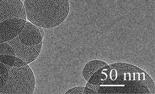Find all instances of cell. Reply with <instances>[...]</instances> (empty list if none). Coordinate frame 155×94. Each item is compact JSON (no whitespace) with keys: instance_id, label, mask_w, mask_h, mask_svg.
<instances>
[{"instance_id":"obj_5","label":"cell","mask_w":155,"mask_h":94,"mask_svg":"<svg viewBox=\"0 0 155 94\" xmlns=\"http://www.w3.org/2000/svg\"><path fill=\"white\" fill-rule=\"evenodd\" d=\"M44 35L42 28L26 21L23 30L17 37L22 44L32 46L42 41Z\"/></svg>"},{"instance_id":"obj_1","label":"cell","mask_w":155,"mask_h":94,"mask_svg":"<svg viewBox=\"0 0 155 94\" xmlns=\"http://www.w3.org/2000/svg\"><path fill=\"white\" fill-rule=\"evenodd\" d=\"M26 18L42 28H54L67 18L69 0H25Z\"/></svg>"},{"instance_id":"obj_9","label":"cell","mask_w":155,"mask_h":94,"mask_svg":"<svg viewBox=\"0 0 155 94\" xmlns=\"http://www.w3.org/2000/svg\"><path fill=\"white\" fill-rule=\"evenodd\" d=\"M3 55L15 57V53L14 50L7 42L0 43V56Z\"/></svg>"},{"instance_id":"obj_10","label":"cell","mask_w":155,"mask_h":94,"mask_svg":"<svg viewBox=\"0 0 155 94\" xmlns=\"http://www.w3.org/2000/svg\"><path fill=\"white\" fill-rule=\"evenodd\" d=\"M96 93L95 91L88 88L83 87H76L71 89L65 94H95Z\"/></svg>"},{"instance_id":"obj_2","label":"cell","mask_w":155,"mask_h":94,"mask_svg":"<svg viewBox=\"0 0 155 94\" xmlns=\"http://www.w3.org/2000/svg\"><path fill=\"white\" fill-rule=\"evenodd\" d=\"M10 66L9 76L4 94H32L34 91V74L25 63Z\"/></svg>"},{"instance_id":"obj_4","label":"cell","mask_w":155,"mask_h":94,"mask_svg":"<svg viewBox=\"0 0 155 94\" xmlns=\"http://www.w3.org/2000/svg\"><path fill=\"white\" fill-rule=\"evenodd\" d=\"M16 18L26 20L24 5L21 0H0V23Z\"/></svg>"},{"instance_id":"obj_7","label":"cell","mask_w":155,"mask_h":94,"mask_svg":"<svg viewBox=\"0 0 155 94\" xmlns=\"http://www.w3.org/2000/svg\"><path fill=\"white\" fill-rule=\"evenodd\" d=\"M107 66L104 61L94 60L91 61L86 65L83 71V75L86 80L88 81L95 73Z\"/></svg>"},{"instance_id":"obj_6","label":"cell","mask_w":155,"mask_h":94,"mask_svg":"<svg viewBox=\"0 0 155 94\" xmlns=\"http://www.w3.org/2000/svg\"><path fill=\"white\" fill-rule=\"evenodd\" d=\"M26 21L20 19H9L0 23V43L13 40L23 30Z\"/></svg>"},{"instance_id":"obj_8","label":"cell","mask_w":155,"mask_h":94,"mask_svg":"<svg viewBox=\"0 0 155 94\" xmlns=\"http://www.w3.org/2000/svg\"><path fill=\"white\" fill-rule=\"evenodd\" d=\"M10 66L0 61V94H4L5 86L9 76Z\"/></svg>"},{"instance_id":"obj_3","label":"cell","mask_w":155,"mask_h":94,"mask_svg":"<svg viewBox=\"0 0 155 94\" xmlns=\"http://www.w3.org/2000/svg\"><path fill=\"white\" fill-rule=\"evenodd\" d=\"M15 53V57L28 64L37 58L41 51L43 41L38 45L30 46L22 44L17 37L8 41Z\"/></svg>"}]
</instances>
